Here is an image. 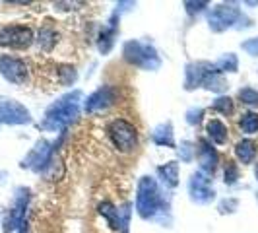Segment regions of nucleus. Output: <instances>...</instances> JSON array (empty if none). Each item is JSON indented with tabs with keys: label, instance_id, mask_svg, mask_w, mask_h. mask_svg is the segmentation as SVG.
<instances>
[{
	"label": "nucleus",
	"instance_id": "c85d7f7f",
	"mask_svg": "<svg viewBox=\"0 0 258 233\" xmlns=\"http://www.w3.org/2000/svg\"><path fill=\"white\" fill-rule=\"evenodd\" d=\"M179 154H181L182 161H190V159L194 157V154H196V148H192V144L190 142H182Z\"/></svg>",
	"mask_w": 258,
	"mask_h": 233
},
{
	"label": "nucleus",
	"instance_id": "9d476101",
	"mask_svg": "<svg viewBox=\"0 0 258 233\" xmlns=\"http://www.w3.org/2000/svg\"><path fill=\"white\" fill-rule=\"evenodd\" d=\"M188 193H190V198L198 204H208L214 200V189L210 187V175L198 171L190 177V183H188Z\"/></svg>",
	"mask_w": 258,
	"mask_h": 233
},
{
	"label": "nucleus",
	"instance_id": "c756f323",
	"mask_svg": "<svg viewBox=\"0 0 258 233\" xmlns=\"http://www.w3.org/2000/svg\"><path fill=\"white\" fill-rule=\"evenodd\" d=\"M243 51H246L250 56H258V37H252L243 43Z\"/></svg>",
	"mask_w": 258,
	"mask_h": 233
},
{
	"label": "nucleus",
	"instance_id": "4468645a",
	"mask_svg": "<svg viewBox=\"0 0 258 233\" xmlns=\"http://www.w3.org/2000/svg\"><path fill=\"white\" fill-rule=\"evenodd\" d=\"M198 146H200V148H198L200 171L206 173V175H214V171H216V167H218V161H220L218 152L212 148V144L208 142V140H200Z\"/></svg>",
	"mask_w": 258,
	"mask_h": 233
},
{
	"label": "nucleus",
	"instance_id": "393cba45",
	"mask_svg": "<svg viewBox=\"0 0 258 233\" xmlns=\"http://www.w3.org/2000/svg\"><path fill=\"white\" fill-rule=\"evenodd\" d=\"M239 99H241V103L248 105V107H258V90L243 88V90H239Z\"/></svg>",
	"mask_w": 258,
	"mask_h": 233
},
{
	"label": "nucleus",
	"instance_id": "f8f14e48",
	"mask_svg": "<svg viewBox=\"0 0 258 233\" xmlns=\"http://www.w3.org/2000/svg\"><path fill=\"white\" fill-rule=\"evenodd\" d=\"M0 74L12 84H24L27 80V65L22 59L0 56Z\"/></svg>",
	"mask_w": 258,
	"mask_h": 233
},
{
	"label": "nucleus",
	"instance_id": "7ed1b4c3",
	"mask_svg": "<svg viewBox=\"0 0 258 233\" xmlns=\"http://www.w3.org/2000/svg\"><path fill=\"white\" fill-rule=\"evenodd\" d=\"M107 134H109L113 146L122 154H128L132 150H136V146H138V130L132 123L124 121V119L111 121L107 127Z\"/></svg>",
	"mask_w": 258,
	"mask_h": 233
},
{
	"label": "nucleus",
	"instance_id": "f257e3e1",
	"mask_svg": "<svg viewBox=\"0 0 258 233\" xmlns=\"http://www.w3.org/2000/svg\"><path fill=\"white\" fill-rule=\"evenodd\" d=\"M80 97H82V93L74 91V93H68L64 97H60L58 101H54L47 109L45 121L41 123V129L54 132V130H62L68 125H72L80 115V105H78Z\"/></svg>",
	"mask_w": 258,
	"mask_h": 233
},
{
	"label": "nucleus",
	"instance_id": "6ab92c4d",
	"mask_svg": "<svg viewBox=\"0 0 258 233\" xmlns=\"http://www.w3.org/2000/svg\"><path fill=\"white\" fill-rule=\"evenodd\" d=\"M152 138H154V142L157 144V146L173 148V146H175V140H173V127H171V123H167V125H159V127L154 130Z\"/></svg>",
	"mask_w": 258,
	"mask_h": 233
},
{
	"label": "nucleus",
	"instance_id": "0eeeda50",
	"mask_svg": "<svg viewBox=\"0 0 258 233\" xmlns=\"http://www.w3.org/2000/svg\"><path fill=\"white\" fill-rule=\"evenodd\" d=\"M239 18H241V10L235 4H220L210 12L208 24L214 31H223V29L231 27Z\"/></svg>",
	"mask_w": 258,
	"mask_h": 233
},
{
	"label": "nucleus",
	"instance_id": "b1692460",
	"mask_svg": "<svg viewBox=\"0 0 258 233\" xmlns=\"http://www.w3.org/2000/svg\"><path fill=\"white\" fill-rule=\"evenodd\" d=\"M206 90H212V91H223L227 88V84H225V80L221 78V74L218 72V68L210 74V76L204 80V84H202Z\"/></svg>",
	"mask_w": 258,
	"mask_h": 233
},
{
	"label": "nucleus",
	"instance_id": "7c9ffc66",
	"mask_svg": "<svg viewBox=\"0 0 258 233\" xmlns=\"http://www.w3.org/2000/svg\"><path fill=\"white\" fill-rule=\"evenodd\" d=\"M184 6H186L188 14H194V12H202L208 6V2H184Z\"/></svg>",
	"mask_w": 258,
	"mask_h": 233
},
{
	"label": "nucleus",
	"instance_id": "bb28decb",
	"mask_svg": "<svg viewBox=\"0 0 258 233\" xmlns=\"http://www.w3.org/2000/svg\"><path fill=\"white\" fill-rule=\"evenodd\" d=\"M60 74H62V78H60V82L64 84V86H72L74 82H76V70H74V66H62V70H60Z\"/></svg>",
	"mask_w": 258,
	"mask_h": 233
},
{
	"label": "nucleus",
	"instance_id": "4be33fe9",
	"mask_svg": "<svg viewBox=\"0 0 258 233\" xmlns=\"http://www.w3.org/2000/svg\"><path fill=\"white\" fill-rule=\"evenodd\" d=\"M99 214L109 221L113 229H118V208H115L111 202H101L99 204Z\"/></svg>",
	"mask_w": 258,
	"mask_h": 233
},
{
	"label": "nucleus",
	"instance_id": "1a4fd4ad",
	"mask_svg": "<svg viewBox=\"0 0 258 233\" xmlns=\"http://www.w3.org/2000/svg\"><path fill=\"white\" fill-rule=\"evenodd\" d=\"M27 202H29V191H27V189H20V191H18V196H16L14 206L10 208V212H8V216H6V220H4V223H2L4 233L14 231V229H18V227L24 223Z\"/></svg>",
	"mask_w": 258,
	"mask_h": 233
},
{
	"label": "nucleus",
	"instance_id": "ddd939ff",
	"mask_svg": "<svg viewBox=\"0 0 258 233\" xmlns=\"http://www.w3.org/2000/svg\"><path fill=\"white\" fill-rule=\"evenodd\" d=\"M216 70V65H210V63H194V65L186 66V80H184V88L186 90H194L198 86L204 84L212 72Z\"/></svg>",
	"mask_w": 258,
	"mask_h": 233
},
{
	"label": "nucleus",
	"instance_id": "20e7f679",
	"mask_svg": "<svg viewBox=\"0 0 258 233\" xmlns=\"http://www.w3.org/2000/svg\"><path fill=\"white\" fill-rule=\"evenodd\" d=\"M122 54L124 59L128 61L130 65L140 66L144 70H157L161 61L157 56L154 47L146 45V43H140V41H128L122 49Z\"/></svg>",
	"mask_w": 258,
	"mask_h": 233
},
{
	"label": "nucleus",
	"instance_id": "423d86ee",
	"mask_svg": "<svg viewBox=\"0 0 258 233\" xmlns=\"http://www.w3.org/2000/svg\"><path fill=\"white\" fill-rule=\"evenodd\" d=\"M0 123L2 125H27L31 115L24 105L10 97H0Z\"/></svg>",
	"mask_w": 258,
	"mask_h": 233
},
{
	"label": "nucleus",
	"instance_id": "5701e85b",
	"mask_svg": "<svg viewBox=\"0 0 258 233\" xmlns=\"http://www.w3.org/2000/svg\"><path fill=\"white\" fill-rule=\"evenodd\" d=\"M216 68H218V72H237V68H239V61H237V56L233 54V52H227V54H223L220 61L216 63Z\"/></svg>",
	"mask_w": 258,
	"mask_h": 233
},
{
	"label": "nucleus",
	"instance_id": "2eb2a0df",
	"mask_svg": "<svg viewBox=\"0 0 258 233\" xmlns=\"http://www.w3.org/2000/svg\"><path fill=\"white\" fill-rule=\"evenodd\" d=\"M115 35H116V14H113V18L109 20V26H103L101 33H99V39H97V49H99V52L107 54V52L113 49Z\"/></svg>",
	"mask_w": 258,
	"mask_h": 233
},
{
	"label": "nucleus",
	"instance_id": "cd10ccee",
	"mask_svg": "<svg viewBox=\"0 0 258 233\" xmlns=\"http://www.w3.org/2000/svg\"><path fill=\"white\" fill-rule=\"evenodd\" d=\"M237 179H239V167L235 165V161H227V165H225V183L233 185V183H237Z\"/></svg>",
	"mask_w": 258,
	"mask_h": 233
},
{
	"label": "nucleus",
	"instance_id": "9b49d317",
	"mask_svg": "<svg viewBox=\"0 0 258 233\" xmlns=\"http://www.w3.org/2000/svg\"><path fill=\"white\" fill-rule=\"evenodd\" d=\"M116 90L113 86H103L99 90H95L90 97L86 99V113H101L107 111L111 105L116 101Z\"/></svg>",
	"mask_w": 258,
	"mask_h": 233
},
{
	"label": "nucleus",
	"instance_id": "f03ea898",
	"mask_svg": "<svg viewBox=\"0 0 258 233\" xmlns=\"http://www.w3.org/2000/svg\"><path fill=\"white\" fill-rule=\"evenodd\" d=\"M161 206V196H159V189L157 183L152 177H142L138 183V194H136V210L138 216L144 220L154 218L155 212Z\"/></svg>",
	"mask_w": 258,
	"mask_h": 233
},
{
	"label": "nucleus",
	"instance_id": "39448f33",
	"mask_svg": "<svg viewBox=\"0 0 258 233\" xmlns=\"http://www.w3.org/2000/svg\"><path fill=\"white\" fill-rule=\"evenodd\" d=\"M33 43V31L27 26H6L0 29V47L27 49Z\"/></svg>",
	"mask_w": 258,
	"mask_h": 233
},
{
	"label": "nucleus",
	"instance_id": "a211bd4d",
	"mask_svg": "<svg viewBox=\"0 0 258 233\" xmlns=\"http://www.w3.org/2000/svg\"><path fill=\"white\" fill-rule=\"evenodd\" d=\"M157 173L161 177V181L165 183V187H177L179 185V163L177 161H169L165 165L157 167Z\"/></svg>",
	"mask_w": 258,
	"mask_h": 233
},
{
	"label": "nucleus",
	"instance_id": "2f4dec72",
	"mask_svg": "<svg viewBox=\"0 0 258 233\" xmlns=\"http://www.w3.org/2000/svg\"><path fill=\"white\" fill-rule=\"evenodd\" d=\"M254 175H256V181H258V165H256V171H254Z\"/></svg>",
	"mask_w": 258,
	"mask_h": 233
},
{
	"label": "nucleus",
	"instance_id": "aec40b11",
	"mask_svg": "<svg viewBox=\"0 0 258 233\" xmlns=\"http://www.w3.org/2000/svg\"><path fill=\"white\" fill-rule=\"evenodd\" d=\"M58 35H56V31L52 29L51 26H43L39 29V35H37V43L39 47L43 49V51H52V47L56 45V41H58Z\"/></svg>",
	"mask_w": 258,
	"mask_h": 233
},
{
	"label": "nucleus",
	"instance_id": "f3484780",
	"mask_svg": "<svg viewBox=\"0 0 258 233\" xmlns=\"http://www.w3.org/2000/svg\"><path fill=\"white\" fill-rule=\"evenodd\" d=\"M206 132H208V136H210V140L214 144H218V146H223V144L227 142V138H229L227 127L221 123L220 119H212V121L208 123Z\"/></svg>",
	"mask_w": 258,
	"mask_h": 233
},
{
	"label": "nucleus",
	"instance_id": "a878e982",
	"mask_svg": "<svg viewBox=\"0 0 258 233\" xmlns=\"http://www.w3.org/2000/svg\"><path fill=\"white\" fill-rule=\"evenodd\" d=\"M212 107H214V111H218L221 115H231L233 113V101L229 97H218Z\"/></svg>",
	"mask_w": 258,
	"mask_h": 233
},
{
	"label": "nucleus",
	"instance_id": "412c9836",
	"mask_svg": "<svg viewBox=\"0 0 258 233\" xmlns=\"http://www.w3.org/2000/svg\"><path fill=\"white\" fill-rule=\"evenodd\" d=\"M239 129L246 134H256L258 132V113L248 111L239 119Z\"/></svg>",
	"mask_w": 258,
	"mask_h": 233
},
{
	"label": "nucleus",
	"instance_id": "6e6552de",
	"mask_svg": "<svg viewBox=\"0 0 258 233\" xmlns=\"http://www.w3.org/2000/svg\"><path fill=\"white\" fill-rule=\"evenodd\" d=\"M52 154H54V148H52L51 144L45 142V140H39V142L35 144V148H33V150L27 154L26 159H24L22 167L33 169V171L41 173L43 169L51 165Z\"/></svg>",
	"mask_w": 258,
	"mask_h": 233
},
{
	"label": "nucleus",
	"instance_id": "dca6fc26",
	"mask_svg": "<svg viewBox=\"0 0 258 233\" xmlns=\"http://www.w3.org/2000/svg\"><path fill=\"white\" fill-rule=\"evenodd\" d=\"M256 154H258V148L252 140H241V142H237V146H235V155H237V159H239L241 163H245V165L252 163Z\"/></svg>",
	"mask_w": 258,
	"mask_h": 233
}]
</instances>
